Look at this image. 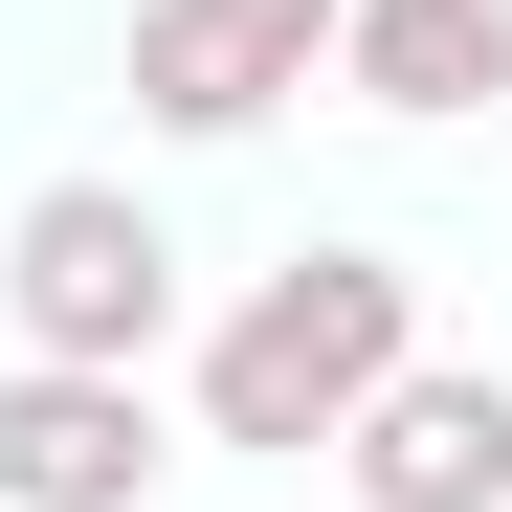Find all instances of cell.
<instances>
[{"label": "cell", "instance_id": "1", "mask_svg": "<svg viewBox=\"0 0 512 512\" xmlns=\"http://www.w3.org/2000/svg\"><path fill=\"white\" fill-rule=\"evenodd\" d=\"M401 357H423V268L401 245H290V268L201 334V446H334Z\"/></svg>", "mask_w": 512, "mask_h": 512}, {"label": "cell", "instance_id": "2", "mask_svg": "<svg viewBox=\"0 0 512 512\" xmlns=\"http://www.w3.org/2000/svg\"><path fill=\"white\" fill-rule=\"evenodd\" d=\"M0 312H23V357H90V379H156V334H179V223L134 179H45L0 223Z\"/></svg>", "mask_w": 512, "mask_h": 512}, {"label": "cell", "instance_id": "3", "mask_svg": "<svg viewBox=\"0 0 512 512\" xmlns=\"http://www.w3.org/2000/svg\"><path fill=\"white\" fill-rule=\"evenodd\" d=\"M334 67V0H134V112L156 134H268Z\"/></svg>", "mask_w": 512, "mask_h": 512}, {"label": "cell", "instance_id": "4", "mask_svg": "<svg viewBox=\"0 0 512 512\" xmlns=\"http://www.w3.org/2000/svg\"><path fill=\"white\" fill-rule=\"evenodd\" d=\"M357 512H512V379L490 357H401L357 423H334Z\"/></svg>", "mask_w": 512, "mask_h": 512}, {"label": "cell", "instance_id": "5", "mask_svg": "<svg viewBox=\"0 0 512 512\" xmlns=\"http://www.w3.org/2000/svg\"><path fill=\"white\" fill-rule=\"evenodd\" d=\"M134 490H156V379H90V357L0 379V512H134Z\"/></svg>", "mask_w": 512, "mask_h": 512}, {"label": "cell", "instance_id": "6", "mask_svg": "<svg viewBox=\"0 0 512 512\" xmlns=\"http://www.w3.org/2000/svg\"><path fill=\"white\" fill-rule=\"evenodd\" d=\"M334 67H357V112H512V0H334Z\"/></svg>", "mask_w": 512, "mask_h": 512}]
</instances>
